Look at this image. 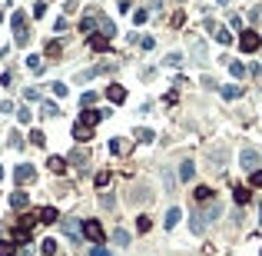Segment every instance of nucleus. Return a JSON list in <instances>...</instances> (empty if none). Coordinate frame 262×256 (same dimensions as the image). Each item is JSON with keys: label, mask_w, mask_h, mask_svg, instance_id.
Wrapping results in <instances>:
<instances>
[{"label": "nucleus", "mask_w": 262, "mask_h": 256, "mask_svg": "<svg viewBox=\"0 0 262 256\" xmlns=\"http://www.w3.org/2000/svg\"><path fill=\"white\" fill-rule=\"evenodd\" d=\"M10 23H13V44L17 47H27V40H30V34H27V13L23 10H13V17H10Z\"/></svg>", "instance_id": "obj_1"}, {"label": "nucleus", "mask_w": 262, "mask_h": 256, "mask_svg": "<svg viewBox=\"0 0 262 256\" xmlns=\"http://www.w3.org/2000/svg\"><path fill=\"white\" fill-rule=\"evenodd\" d=\"M83 236L87 240H93V243H103L106 240V233H103V226H100V220H83Z\"/></svg>", "instance_id": "obj_2"}, {"label": "nucleus", "mask_w": 262, "mask_h": 256, "mask_svg": "<svg viewBox=\"0 0 262 256\" xmlns=\"http://www.w3.org/2000/svg\"><path fill=\"white\" fill-rule=\"evenodd\" d=\"M239 47L246 50V54H256L262 47V37L256 34V30H242V37H239Z\"/></svg>", "instance_id": "obj_3"}, {"label": "nucleus", "mask_w": 262, "mask_h": 256, "mask_svg": "<svg viewBox=\"0 0 262 256\" xmlns=\"http://www.w3.org/2000/svg\"><path fill=\"white\" fill-rule=\"evenodd\" d=\"M239 163H242V170H259V153L252 150V146H242V153H239Z\"/></svg>", "instance_id": "obj_4"}, {"label": "nucleus", "mask_w": 262, "mask_h": 256, "mask_svg": "<svg viewBox=\"0 0 262 256\" xmlns=\"http://www.w3.org/2000/svg\"><path fill=\"white\" fill-rule=\"evenodd\" d=\"M13 180H17L20 187H27V183H33V180H37V170H33L30 163H20V167L13 170Z\"/></svg>", "instance_id": "obj_5"}, {"label": "nucleus", "mask_w": 262, "mask_h": 256, "mask_svg": "<svg viewBox=\"0 0 262 256\" xmlns=\"http://www.w3.org/2000/svg\"><path fill=\"white\" fill-rule=\"evenodd\" d=\"M106 117L103 110H93V107H83V117H80V123H87V127H93V123H100Z\"/></svg>", "instance_id": "obj_6"}, {"label": "nucleus", "mask_w": 262, "mask_h": 256, "mask_svg": "<svg viewBox=\"0 0 262 256\" xmlns=\"http://www.w3.org/2000/svg\"><path fill=\"white\" fill-rule=\"evenodd\" d=\"M60 220L56 216V206H44V210H37V223H47V226H53Z\"/></svg>", "instance_id": "obj_7"}, {"label": "nucleus", "mask_w": 262, "mask_h": 256, "mask_svg": "<svg viewBox=\"0 0 262 256\" xmlns=\"http://www.w3.org/2000/svg\"><path fill=\"white\" fill-rule=\"evenodd\" d=\"M60 230H63V233L70 236L73 243H80V223H77V220H63V223H60Z\"/></svg>", "instance_id": "obj_8"}, {"label": "nucleus", "mask_w": 262, "mask_h": 256, "mask_svg": "<svg viewBox=\"0 0 262 256\" xmlns=\"http://www.w3.org/2000/svg\"><path fill=\"white\" fill-rule=\"evenodd\" d=\"M90 50H93V54H103V50H109V37L93 34V37H90Z\"/></svg>", "instance_id": "obj_9"}, {"label": "nucleus", "mask_w": 262, "mask_h": 256, "mask_svg": "<svg viewBox=\"0 0 262 256\" xmlns=\"http://www.w3.org/2000/svg\"><path fill=\"white\" fill-rule=\"evenodd\" d=\"M10 206H13V210H27V206H30V193L17 190V193L10 196Z\"/></svg>", "instance_id": "obj_10"}, {"label": "nucleus", "mask_w": 262, "mask_h": 256, "mask_svg": "<svg viewBox=\"0 0 262 256\" xmlns=\"http://www.w3.org/2000/svg\"><path fill=\"white\" fill-rule=\"evenodd\" d=\"M90 136H93V127H87V123H73V140H80V143H83V140H90Z\"/></svg>", "instance_id": "obj_11"}, {"label": "nucleus", "mask_w": 262, "mask_h": 256, "mask_svg": "<svg viewBox=\"0 0 262 256\" xmlns=\"http://www.w3.org/2000/svg\"><path fill=\"white\" fill-rule=\"evenodd\" d=\"M106 100L109 103H123L126 100V90H123L120 83H113V87H106Z\"/></svg>", "instance_id": "obj_12"}, {"label": "nucleus", "mask_w": 262, "mask_h": 256, "mask_svg": "<svg viewBox=\"0 0 262 256\" xmlns=\"http://www.w3.org/2000/svg\"><path fill=\"white\" fill-rule=\"evenodd\" d=\"M30 226H20V223H17V230H13V243H20V246H27L30 243Z\"/></svg>", "instance_id": "obj_13"}, {"label": "nucleus", "mask_w": 262, "mask_h": 256, "mask_svg": "<svg viewBox=\"0 0 262 256\" xmlns=\"http://www.w3.org/2000/svg\"><path fill=\"white\" fill-rule=\"evenodd\" d=\"M219 93H222L226 100H239V97H242V87H239V83H226V87H219Z\"/></svg>", "instance_id": "obj_14"}, {"label": "nucleus", "mask_w": 262, "mask_h": 256, "mask_svg": "<svg viewBox=\"0 0 262 256\" xmlns=\"http://www.w3.org/2000/svg\"><path fill=\"white\" fill-rule=\"evenodd\" d=\"M209 163H212V170H222L226 167V150H209Z\"/></svg>", "instance_id": "obj_15"}, {"label": "nucleus", "mask_w": 262, "mask_h": 256, "mask_svg": "<svg viewBox=\"0 0 262 256\" xmlns=\"http://www.w3.org/2000/svg\"><path fill=\"white\" fill-rule=\"evenodd\" d=\"M232 196H236V203H239V206H246V203L252 200V190L249 187H236V190H232Z\"/></svg>", "instance_id": "obj_16"}, {"label": "nucleus", "mask_w": 262, "mask_h": 256, "mask_svg": "<svg viewBox=\"0 0 262 256\" xmlns=\"http://www.w3.org/2000/svg\"><path fill=\"white\" fill-rule=\"evenodd\" d=\"M70 163H73V167H80V170H87V150H73V153H70Z\"/></svg>", "instance_id": "obj_17"}, {"label": "nucleus", "mask_w": 262, "mask_h": 256, "mask_svg": "<svg viewBox=\"0 0 262 256\" xmlns=\"http://www.w3.org/2000/svg\"><path fill=\"white\" fill-rule=\"evenodd\" d=\"M47 167L60 177V173H66V160H63V156H50V160H47Z\"/></svg>", "instance_id": "obj_18"}, {"label": "nucleus", "mask_w": 262, "mask_h": 256, "mask_svg": "<svg viewBox=\"0 0 262 256\" xmlns=\"http://www.w3.org/2000/svg\"><path fill=\"white\" fill-rule=\"evenodd\" d=\"M179 177L193 180V177H196V163H193V160H183V163H179Z\"/></svg>", "instance_id": "obj_19"}, {"label": "nucleus", "mask_w": 262, "mask_h": 256, "mask_svg": "<svg viewBox=\"0 0 262 256\" xmlns=\"http://www.w3.org/2000/svg\"><path fill=\"white\" fill-rule=\"evenodd\" d=\"M97 17H100V13H90V17H83V20H80V34H93V27H97Z\"/></svg>", "instance_id": "obj_20"}, {"label": "nucleus", "mask_w": 262, "mask_h": 256, "mask_svg": "<svg viewBox=\"0 0 262 256\" xmlns=\"http://www.w3.org/2000/svg\"><path fill=\"white\" fill-rule=\"evenodd\" d=\"M193 196H196V203H209V200H212V190H209V187H196V190H193Z\"/></svg>", "instance_id": "obj_21"}, {"label": "nucleus", "mask_w": 262, "mask_h": 256, "mask_svg": "<svg viewBox=\"0 0 262 256\" xmlns=\"http://www.w3.org/2000/svg\"><path fill=\"white\" fill-rule=\"evenodd\" d=\"M179 220H183V213H179V206H173V210L166 213V230H173V226H176Z\"/></svg>", "instance_id": "obj_22"}, {"label": "nucleus", "mask_w": 262, "mask_h": 256, "mask_svg": "<svg viewBox=\"0 0 262 256\" xmlns=\"http://www.w3.org/2000/svg\"><path fill=\"white\" fill-rule=\"evenodd\" d=\"M193 57H196V64H206V44H203V40L193 44Z\"/></svg>", "instance_id": "obj_23"}, {"label": "nucleus", "mask_w": 262, "mask_h": 256, "mask_svg": "<svg viewBox=\"0 0 262 256\" xmlns=\"http://www.w3.org/2000/svg\"><path fill=\"white\" fill-rule=\"evenodd\" d=\"M27 67H30L33 70V73H44V57H27Z\"/></svg>", "instance_id": "obj_24"}, {"label": "nucleus", "mask_w": 262, "mask_h": 256, "mask_svg": "<svg viewBox=\"0 0 262 256\" xmlns=\"http://www.w3.org/2000/svg\"><path fill=\"white\" fill-rule=\"evenodd\" d=\"M226 64H229V73H232V77H246V67H242L239 60H229V57H226Z\"/></svg>", "instance_id": "obj_25"}, {"label": "nucleus", "mask_w": 262, "mask_h": 256, "mask_svg": "<svg viewBox=\"0 0 262 256\" xmlns=\"http://www.w3.org/2000/svg\"><path fill=\"white\" fill-rule=\"evenodd\" d=\"M216 40H219L222 47H229V44H232V34L226 30V27H216Z\"/></svg>", "instance_id": "obj_26"}, {"label": "nucleus", "mask_w": 262, "mask_h": 256, "mask_svg": "<svg viewBox=\"0 0 262 256\" xmlns=\"http://www.w3.org/2000/svg\"><path fill=\"white\" fill-rule=\"evenodd\" d=\"M0 256H17V243H10V240H0Z\"/></svg>", "instance_id": "obj_27"}, {"label": "nucleus", "mask_w": 262, "mask_h": 256, "mask_svg": "<svg viewBox=\"0 0 262 256\" xmlns=\"http://www.w3.org/2000/svg\"><path fill=\"white\" fill-rule=\"evenodd\" d=\"M40 117H60L56 103H40Z\"/></svg>", "instance_id": "obj_28"}, {"label": "nucleus", "mask_w": 262, "mask_h": 256, "mask_svg": "<svg viewBox=\"0 0 262 256\" xmlns=\"http://www.w3.org/2000/svg\"><path fill=\"white\" fill-rule=\"evenodd\" d=\"M113 243L116 246H130V233H126V230H116V233H113Z\"/></svg>", "instance_id": "obj_29"}, {"label": "nucleus", "mask_w": 262, "mask_h": 256, "mask_svg": "<svg viewBox=\"0 0 262 256\" xmlns=\"http://www.w3.org/2000/svg\"><path fill=\"white\" fill-rule=\"evenodd\" d=\"M136 140H140V143H153V130L140 127V130H136Z\"/></svg>", "instance_id": "obj_30"}, {"label": "nucleus", "mask_w": 262, "mask_h": 256, "mask_svg": "<svg viewBox=\"0 0 262 256\" xmlns=\"http://www.w3.org/2000/svg\"><path fill=\"white\" fill-rule=\"evenodd\" d=\"M256 187H262V170H252L249 173V190H256Z\"/></svg>", "instance_id": "obj_31"}, {"label": "nucleus", "mask_w": 262, "mask_h": 256, "mask_svg": "<svg viewBox=\"0 0 262 256\" xmlns=\"http://www.w3.org/2000/svg\"><path fill=\"white\" fill-rule=\"evenodd\" d=\"M60 50H63L60 40H50V44H47V57H60Z\"/></svg>", "instance_id": "obj_32"}, {"label": "nucleus", "mask_w": 262, "mask_h": 256, "mask_svg": "<svg viewBox=\"0 0 262 256\" xmlns=\"http://www.w3.org/2000/svg\"><path fill=\"white\" fill-rule=\"evenodd\" d=\"M30 143H33V146H44V143H47V136L40 133V130H30Z\"/></svg>", "instance_id": "obj_33"}, {"label": "nucleus", "mask_w": 262, "mask_h": 256, "mask_svg": "<svg viewBox=\"0 0 262 256\" xmlns=\"http://www.w3.org/2000/svg\"><path fill=\"white\" fill-rule=\"evenodd\" d=\"M183 64V54H166V67H179Z\"/></svg>", "instance_id": "obj_34"}, {"label": "nucleus", "mask_w": 262, "mask_h": 256, "mask_svg": "<svg viewBox=\"0 0 262 256\" xmlns=\"http://www.w3.org/2000/svg\"><path fill=\"white\" fill-rule=\"evenodd\" d=\"M23 93H27V103L40 100V87H27V90H23Z\"/></svg>", "instance_id": "obj_35"}, {"label": "nucleus", "mask_w": 262, "mask_h": 256, "mask_svg": "<svg viewBox=\"0 0 262 256\" xmlns=\"http://www.w3.org/2000/svg\"><path fill=\"white\" fill-rule=\"evenodd\" d=\"M40 250H44L47 256H53L56 253V240H44V246H40Z\"/></svg>", "instance_id": "obj_36"}, {"label": "nucleus", "mask_w": 262, "mask_h": 256, "mask_svg": "<svg viewBox=\"0 0 262 256\" xmlns=\"http://www.w3.org/2000/svg\"><path fill=\"white\" fill-rule=\"evenodd\" d=\"M93 100H97V93H83V97H80V110H83V107H93Z\"/></svg>", "instance_id": "obj_37"}, {"label": "nucleus", "mask_w": 262, "mask_h": 256, "mask_svg": "<svg viewBox=\"0 0 262 256\" xmlns=\"http://www.w3.org/2000/svg\"><path fill=\"white\" fill-rule=\"evenodd\" d=\"M136 230L146 233V230H150V216H136Z\"/></svg>", "instance_id": "obj_38"}, {"label": "nucleus", "mask_w": 262, "mask_h": 256, "mask_svg": "<svg viewBox=\"0 0 262 256\" xmlns=\"http://www.w3.org/2000/svg\"><path fill=\"white\" fill-rule=\"evenodd\" d=\"M17 120H20V123H30V107H20V110H17Z\"/></svg>", "instance_id": "obj_39"}, {"label": "nucleus", "mask_w": 262, "mask_h": 256, "mask_svg": "<svg viewBox=\"0 0 262 256\" xmlns=\"http://www.w3.org/2000/svg\"><path fill=\"white\" fill-rule=\"evenodd\" d=\"M50 90H53V97H66V83H50Z\"/></svg>", "instance_id": "obj_40"}, {"label": "nucleus", "mask_w": 262, "mask_h": 256, "mask_svg": "<svg viewBox=\"0 0 262 256\" xmlns=\"http://www.w3.org/2000/svg\"><path fill=\"white\" fill-rule=\"evenodd\" d=\"M109 150H113V153H123L126 143H123V140H109Z\"/></svg>", "instance_id": "obj_41"}, {"label": "nucleus", "mask_w": 262, "mask_h": 256, "mask_svg": "<svg viewBox=\"0 0 262 256\" xmlns=\"http://www.w3.org/2000/svg\"><path fill=\"white\" fill-rule=\"evenodd\" d=\"M106 183H109V173H106V170H100V173H97V187H106Z\"/></svg>", "instance_id": "obj_42"}, {"label": "nucleus", "mask_w": 262, "mask_h": 256, "mask_svg": "<svg viewBox=\"0 0 262 256\" xmlns=\"http://www.w3.org/2000/svg\"><path fill=\"white\" fill-rule=\"evenodd\" d=\"M7 140H10V146H13V150H20V146H23V140H20V133H10V136H7Z\"/></svg>", "instance_id": "obj_43"}, {"label": "nucleus", "mask_w": 262, "mask_h": 256, "mask_svg": "<svg viewBox=\"0 0 262 256\" xmlns=\"http://www.w3.org/2000/svg\"><path fill=\"white\" fill-rule=\"evenodd\" d=\"M146 17H150L146 10H136V13H133V20H136V23H146Z\"/></svg>", "instance_id": "obj_44"}, {"label": "nucleus", "mask_w": 262, "mask_h": 256, "mask_svg": "<svg viewBox=\"0 0 262 256\" xmlns=\"http://www.w3.org/2000/svg\"><path fill=\"white\" fill-rule=\"evenodd\" d=\"M90 256H109V253L103 250V246H93V253H90Z\"/></svg>", "instance_id": "obj_45"}, {"label": "nucleus", "mask_w": 262, "mask_h": 256, "mask_svg": "<svg viewBox=\"0 0 262 256\" xmlns=\"http://www.w3.org/2000/svg\"><path fill=\"white\" fill-rule=\"evenodd\" d=\"M259 223H262V203H259Z\"/></svg>", "instance_id": "obj_46"}, {"label": "nucleus", "mask_w": 262, "mask_h": 256, "mask_svg": "<svg viewBox=\"0 0 262 256\" xmlns=\"http://www.w3.org/2000/svg\"><path fill=\"white\" fill-rule=\"evenodd\" d=\"M0 180H3V167H0Z\"/></svg>", "instance_id": "obj_47"}]
</instances>
